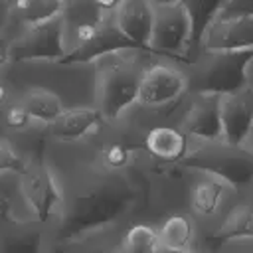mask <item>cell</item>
I'll return each mask as SVG.
<instances>
[{"label":"cell","instance_id":"cell-24","mask_svg":"<svg viewBox=\"0 0 253 253\" xmlns=\"http://www.w3.org/2000/svg\"><path fill=\"white\" fill-rule=\"evenodd\" d=\"M10 20V0H0V32Z\"/></svg>","mask_w":253,"mask_h":253},{"label":"cell","instance_id":"cell-15","mask_svg":"<svg viewBox=\"0 0 253 253\" xmlns=\"http://www.w3.org/2000/svg\"><path fill=\"white\" fill-rule=\"evenodd\" d=\"M160 251H200L198 223L188 210L166 213L158 221Z\"/></svg>","mask_w":253,"mask_h":253},{"label":"cell","instance_id":"cell-6","mask_svg":"<svg viewBox=\"0 0 253 253\" xmlns=\"http://www.w3.org/2000/svg\"><path fill=\"white\" fill-rule=\"evenodd\" d=\"M188 93V73L184 63L166 55H154L144 67L136 103L144 109H160L180 101Z\"/></svg>","mask_w":253,"mask_h":253},{"label":"cell","instance_id":"cell-21","mask_svg":"<svg viewBox=\"0 0 253 253\" xmlns=\"http://www.w3.org/2000/svg\"><path fill=\"white\" fill-rule=\"evenodd\" d=\"M28 160L30 158L20 154L10 142L0 140V174H20Z\"/></svg>","mask_w":253,"mask_h":253},{"label":"cell","instance_id":"cell-8","mask_svg":"<svg viewBox=\"0 0 253 253\" xmlns=\"http://www.w3.org/2000/svg\"><path fill=\"white\" fill-rule=\"evenodd\" d=\"M12 63H38V61H59L67 55V38L63 16L49 22L24 28L10 43Z\"/></svg>","mask_w":253,"mask_h":253},{"label":"cell","instance_id":"cell-25","mask_svg":"<svg viewBox=\"0 0 253 253\" xmlns=\"http://www.w3.org/2000/svg\"><path fill=\"white\" fill-rule=\"evenodd\" d=\"M8 101H10V89H8V85L4 83V79L0 77V107H6Z\"/></svg>","mask_w":253,"mask_h":253},{"label":"cell","instance_id":"cell-17","mask_svg":"<svg viewBox=\"0 0 253 253\" xmlns=\"http://www.w3.org/2000/svg\"><path fill=\"white\" fill-rule=\"evenodd\" d=\"M20 103L28 109V113L42 125H49L53 123L65 109L67 103L51 89L34 85L30 89H26L20 97Z\"/></svg>","mask_w":253,"mask_h":253},{"label":"cell","instance_id":"cell-3","mask_svg":"<svg viewBox=\"0 0 253 253\" xmlns=\"http://www.w3.org/2000/svg\"><path fill=\"white\" fill-rule=\"evenodd\" d=\"M188 168V166H186ZM241 188L225 182L223 178L188 168V182H186V210L198 223L200 231V251L206 249V243L215 229L221 213L231 204Z\"/></svg>","mask_w":253,"mask_h":253},{"label":"cell","instance_id":"cell-11","mask_svg":"<svg viewBox=\"0 0 253 253\" xmlns=\"http://www.w3.org/2000/svg\"><path fill=\"white\" fill-rule=\"evenodd\" d=\"M219 119L221 140L229 144H243L253 123V87L249 83L219 95Z\"/></svg>","mask_w":253,"mask_h":253},{"label":"cell","instance_id":"cell-18","mask_svg":"<svg viewBox=\"0 0 253 253\" xmlns=\"http://www.w3.org/2000/svg\"><path fill=\"white\" fill-rule=\"evenodd\" d=\"M123 253H154L160 251L158 223L150 219H132L125 225L119 241Z\"/></svg>","mask_w":253,"mask_h":253},{"label":"cell","instance_id":"cell-23","mask_svg":"<svg viewBox=\"0 0 253 253\" xmlns=\"http://www.w3.org/2000/svg\"><path fill=\"white\" fill-rule=\"evenodd\" d=\"M221 16L231 14H253V0H225L221 10L217 12Z\"/></svg>","mask_w":253,"mask_h":253},{"label":"cell","instance_id":"cell-14","mask_svg":"<svg viewBox=\"0 0 253 253\" xmlns=\"http://www.w3.org/2000/svg\"><path fill=\"white\" fill-rule=\"evenodd\" d=\"M231 235H253V188L237 192V196L221 213L204 251H213L217 241Z\"/></svg>","mask_w":253,"mask_h":253},{"label":"cell","instance_id":"cell-16","mask_svg":"<svg viewBox=\"0 0 253 253\" xmlns=\"http://www.w3.org/2000/svg\"><path fill=\"white\" fill-rule=\"evenodd\" d=\"M65 4L67 0H12L10 18H14L24 30L63 16Z\"/></svg>","mask_w":253,"mask_h":253},{"label":"cell","instance_id":"cell-5","mask_svg":"<svg viewBox=\"0 0 253 253\" xmlns=\"http://www.w3.org/2000/svg\"><path fill=\"white\" fill-rule=\"evenodd\" d=\"M18 186L30 213L42 221L51 235L63 210V190L45 156L28 160L26 168L18 174Z\"/></svg>","mask_w":253,"mask_h":253},{"label":"cell","instance_id":"cell-10","mask_svg":"<svg viewBox=\"0 0 253 253\" xmlns=\"http://www.w3.org/2000/svg\"><path fill=\"white\" fill-rule=\"evenodd\" d=\"M200 47L202 49H253V14H231V16L217 14L206 26L196 49Z\"/></svg>","mask_w":253,"mask_h":253},{"label":"cell","instance_id":"cell-4","mask_svg":"<svg viewBox=\"0 0 253 253\" xmlns=\"http://www.w3.org/2000/svg\"><path fill=\"white\" fill-rule=\"evenodd\" d=\"M178 164L215 174L241 190L253 188V152L243 144L225 140L192 142L188 154Z\"/></svg>","mask_w":253,"mask_h":253},{"label":"cell","instance_id":"cell-28","mask_svg":"<svg viewBox=\"0 0 253 253\" xmlns=\"http://www.w3.org/2000/svg\"><path fill=\"white\" fill-rule=\"evenodd\" d=\"M154 6H172V4H180L184 0H152Z\"/></svg>","mask_w":253,"mask_h":253},{"label":"cell","instance_id":"cell-22","mask_svg":"<svg viewBox=\"0 0 253 253\" xmlns=\"http://www.w3.org/2000/svg\"><path fill=\"white\" fill-rule=\"evenodd\" d=\"M213 251L217 253H253V235H231L215 243Z\"/></svg>","mask_w":253,"mask_h":253},{"label":"cell","instance_id":"cell-2","mask_svg":"<svg viewBox=\"0 0 253 253\" xmlns=\"http://www.w3.org/2000/svg\"><path fill=\"white\" fill-rule=\"evenodd\" d=\"M253 49H196L184 63L190 93L223 95L247 83Z\"/></svg>","mask_w":253,"mask_h":253},{"label":"cell","instance_id":"cell-30","mask_svg":"<svg viewBox=\"0 0 253 253\" xmlns=\"http://www.w3.org/2000/svg\"><path fill=\"white\" fill-rule=\"evenodd\" d=\"M10 2H12V0H10Z\"/></svg>","mask_w":253,"mask_h":253},{"label":"cell","instance_id":"cell-13","mask_svg":"<svg viewBox=\"0 0 253 253\" xmlns=\"http://www.w3.org/2000/svg\"><path fill=\"white\" fill-rule=\"evenodd\" d=\"M156 6L152 0H121L113 10L121 32L138 47H148Z\"/></svg>","mask_w":253,"mask_h":253},{"label":"cell","instance_id":"cell-1","mask_svg":"<svg viewBox=\"0 0 253 253\" xmlns=\"http://www.w3.org/2000/svg\"><path fill=\"white\" fill-rule=\"evenodd\" d=\"M156 53L148 47H128L99 57L97 107L107 121L121 119L138 97L144 67Z\"/></svg>","mask_w":253,"mask_h":253},{"label":"cell","instance_id":"cell-27","mask_svg":"<svg viewBox=\"0 0 253 253\" xmlns=\"http://www.w3.org/2000/svg\"><path fill=\"white\" fill-rule=\"evenodd\" d=\"M243 146H245V148H249V150L253 152V123H251L249 132H247V136H245V140H243Z\"/></svg>","mask_w":253,"mask_h":253},{"label":"cell","instance_id":"cell-12","mask_svg":"<svg viewBox=\"0 0 253 253\" xmlns=\"http://www.w3.org/2000/svg\"><path fill=\"white\" fill-rule=\"evenodd\" d=\"M107 125V119L97 105H77L67 107L53 123L47 125V134L51 140L77 142L83 140Z\"/></svg>","mask_w":253,"mask_h":253},{"label":"cell","instance_id":"cell-26","mask_svg":"<svg viewBox=\"0 0 253 253\" xmlns=\"http://www.w3.org/2000/svg\"><path fill=\"white\" fill-rule=\"evenodd\" d=\"M10 61V51H8V43H0V71L2 67Z\"/></svg>","mask_w":253,"mask_h":253},{"label":"cell","instance_id":"cell-9","mask_svg":"<svg viewBox=\"0 0 253 253\" xmlns=\"http://www.w3.org/2000/svg\"><path fill=\"white\" fill-rule=\"evenodd\" d=\"M182 130L192 142L221 140L219 95L215 93H190L186 95L184 113L180 119Z\"/></svg>","mask_w":253,"mask_h":253},{"label":"cell","instance_id":"cell-20","mask_svg":"<svg viewBox=\"0 0 253 253\" xmlns=\"http://www.w3.org/2000/svg\"><path fill=\"white\" fill-rule=\"evenodd\" d=\"M2 125H4V128L12 130L16 134H28V132H32V130H36L40 126H47V125L38 123L20 101L4 107V111H2Z\"/></svg>","mask_w":253,"mask_h":253},{"label":"cell","instance_id":"cell-19","mask_svg":"<svg viewBox=\"0 0 253 253\" xmlns=\"http://www.w3.org/2000/svg\"><path fill=\"white\" fill-rule=\"evenodd\" d=\"M225 0H184L188 6L192 20H194V49L198 47V42L206 30V26L217 16ZM192 55V53H190Z\"/></svg>","mask_w":253,"mask_h":253},{"label":"cell","instance_id":"cell-7","mask_svg":"<svg viewBox=\"0 0 253 253\" xmlns=\"http://www.w3.org/2000/svg\"><path fill=\"white\" fill-rule=\"evenodd\" d=\"M148 49L178 61H186L194 51V20L184 2L156 6Z\"/></svg>","mask_w":253,"mask_h":253},{"label":"cell","instance_id":"cell-29","mask_svg":"<svg viewBox=\"0 0 253 253\" xmlns=\"http://www.w3.org/2000/svg\"><path fill=\"white\" fill-rule=\"evenodd\" d=\"M247 83L253 87V57H251L249 63H247Z\"/></svg>","mask_w":253,"mask_h":253}]
</instances>
